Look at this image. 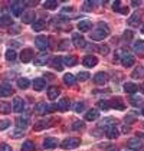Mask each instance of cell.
I'll return each instance as SVG.
<instances>
[{
  "label": "cell",
  "instance_id": "obj_1",
  "mask_svg": "<svg viewBox=\"0 0 144 151\" xmlns=\"http://www.w3.org/2000/svg\"><path fill=\"white\" fill-rule=\"evenodd\" d=\"M108 35H109V29H108L107 24L98 23L96 29L95 30H92L89 36H91V39H92V40H104Z\"/></svg>",
  "mask_w": 144,
  "mask_h": 151
},
{
  "label": "cell",
  "instance_id": "obj_2",
  "mask_svg": "<svg viewBox=\"0 0 144 151\" xmlns=\"http://www.w3.org/2000/svg\"><path fill=\"white\" fill-rule=\"evenodd\" d=\"M79 144H81V139H79V138L69 137V138H65L63 141H62L60 147H62L63 150H72V148H76V147H79Z\"/></svg>",
  "mask_w": 144,
  "mask_h": 151
},
{
  "label": "cell",
  "instance_id": "obj_3",
  "mask_svg": "<svg viewBox=\"0 0 144 151\" xmlns=\"http://www.w3.org/2000/svg\"><path fill=\"white\" fill-rule=\"evenodd\" d=\"M52 109H56V105H55V106H50V105L46 104V102H39V104L35 105V112L39 114V115H46Z\"/></svg>",
  "mask_w": 144,
  "mask_h": 151
},
{
  "label": "cell",
  "instance_id": "obj_4",
  "mask_svg": "<svg viewBox=\"0 0 144 151\" xmlns=\"http://www.w3.org/2000/svg\"><path fill=\"white\" fill-rule=\"evenodd\" d=\"M50 39H49L48 36H43V35H39V36H36V39H35V43H36V46L39 47L40 50H45V49H48L49 46H50Z\"/></svg>",
  "mask_w": 144,
  "mask_h": 151
},
{
  "label": "cell",
  "instance_id": "obj_5",
  "mask_svg": "<svg viewBox=\"0 0 144 151\" xmlns=\"http://www.w3.org/2000/svg\"><path fill=\"white\" fill-rule=\"evenodd\" d=\"M127 148L128 150H132V151H140L143 148V141L138 138V137H135V138H131L127 141Z\"/></svg>",
  "mask_w": 144,
  "mask_h": 151
},
{
  "label": "cell",
  "instance_id": "obj_6",
  "mask_svg": "<svg viewBox=\"0 0 144 151\" xmlns=\"http://www.w3.org/2000/svg\"><path fill=\"white\" fill-rule=\"evenodd\" d=\"M16 125H17V128H20V129H24V128L29 127V124H30V118H29V115H19L17 118H16Z\"/></svg>",
  "mask_w": 144,
  "mask_h": 151
},
{
  "label": "cell",
  "instance_id": "obj_7",
  "mask_svg": "<svg viewBox=\"0 0 144 151\" xmlns=\"http://www.w3.org/2000/svg\"><path fill=\"white\" fill-rule=\"evenodd\" d=\"M24 6H26V3L24 1H13L12 3V13L14 16H22V13H23V9Z\"/></svg>",
  "mask_w": 144,
  "mask_h": 151
},
{
  "label": "cell",
  "instance_id": "obj_8",
  "mask_svg": "<svg viewBox=\"0 0 144 151\" xmlns=\"http://www.w3.org/2000/svg\"><path fill=\"white\" fill-rule=\"evenodd\" d=\"M120 60H121V63H122V66H132V65H134V62H135V58L132 56L130 52H127V50H125V52H124V55L121 56Z\"/></svg>",
  "mask_w": 144,
  "mask_h": 151
},
{
  "label": "cell",
  "instance_id": "obj_9",
  "mask_svg": "<svg viewBox=\"0 0 144 151\" xmlns=\"http://www.w3.org/2000/svg\"><path fill=\"white\" fill-rule=\"evenodd\" d=\"M14 89L12 88V85L9 83H1L0 85V98H6V96H10L13 95Z\"/></svg>",
  "mask_w": 144,
  "mask_h": 151
},
{
  "label": "cell",
  "instance_id": "obj_10",
  "mask_svg": "<svg viewBox=\"0 0 144 151\" xmlns=\"http://www.w3.org/2000/svg\"><path fill=\"white\" fill-rule=\"evenodd\" d=\"M48 59H49V53H48V52H40V53H37V55H36L35 65H37V66H43V65H46Z\"/></svg>",
  "mask_w": 144,
  "mask_h": 151
},
{
  "label": "cell",
  "instance_id": "obj_11",
  "mask_svg": "<svg viewBox=\"0 0 144 151\" xmlns=\"http://www.w3.org/2000/svg\"><path fill=\"white\" fill-rule=\"evenodd\" d=\"M82 63H84V66H86V68H94L96 63H98V59L94 55H86L82 59Z\"/></svg>",
  "mask_w": 144,
  "mask_h": 151
},
{
  "label": "cell",
  "instance_id": "obj_12",
  "mask_svg": "<svg viewBox=\"0 0 144 151\" xmlns=\"http://www.w3.org/2000/svg\"><path fill=\"white\" fill-rule=\"evenodd\" d=\"M23 108H24V101L20 98V96H16V98L13 99L12 109L14 112H20V111H23Z\"/></svg>",
  "mask_w": 144,
  "mask_h": 151
},
{
  "label": "cell",
  "instance_id": "obj_13",
  "mask_svg": "<svg viewBox=\"0 0 144 151\" xmlns=\"http://www.w3.org/2000/svg\"><path fill=\"white\" fill-rule=\"evenodd\" d=\"M32 59H33V50H32V49H23V50L20 52V60H22L23 63L30 62Z\"/></svg>",
  "mask_w": 144,
  "mask_h": 151
},
{
  "label": "cell",
  "instance_id": "obj_14",
  "mask_svg": "<svg viewBox=\"0 0 144 151\" xmlns=\"http://www.w3.org/2000/svg\"><path fill=\"white\" fill-rule=\"evenodd\" d=\"M52 121L53 119H50V118H48V119H40L39 122H36L35 127H33V129L35 131H40V129H45V128H48L52 125Z\"/></svg>",
  "mask_w": 144,
  "mask_h": 151
},
{
  "label": "cell",
  "instance_id": "obj_15",
  "mask_svg": "<svg viewBox=\"0 0 144 151\" xmlns=\"http://www.w3.org/2000/svg\"><path fill=\"white\" fill-rule=\"evenodd\" d=\"M94 82L96 85H104V83L108 82V75L105 72H98V73L94 75Z\"/></svg>",
  "mask_w": 144,
  "mask_h": 151
},
{
  "label": "cell",
  "instance_id": "obj_16",
  "mask_svg": "<svg viewBox=\"0 0 144 151\" xmlns=\"http://www.w3.org/2000/svg\"><path fill=\"white\" fill-rule=\"evenodd\" d=\"M43 147H45L46 150H53V148H56V147H58V139L53 138V137H46L45 141H43Z\"/></svg>",
  "mask_w": 144,
  "mask_h": 151
},
{
  "label": "cell",
  "instance_id": "obj_17",
  "mask_svg": "<svg viewBox=\"0 0 144 151\" xmlns=\"http://www.w3.org/2000/svg\"><path fill=\"white\" fill-rule=\"evenodd\" d=\"M72 43L76 47H85V39L81 33H73L72 35Z\"/></svg>",
  "mask_w": 144,
  "mask_h": 151
},
{
  "label": "cell",
  "instance_id": "obj_18",
  "mask_svg": "<svg viewBox=\"0 0 144 151\" xmlns=\"http://www.w3.org/2000/svg\"><path fill=\"white\" fill-rule=\"evenodd\" d=\"M22 22L23 23H33L35 22V12L33 10H26L22 13Z\"/></svg>",
  "mask_w": 144,
  "mask_h": 151
},
{
  "label": "cell",
  "instance_id": "obj_19",
  "mask_svg": "<svg viewBox=\"0 0 144 151\" xmlns=\"http://www.w3.org/2000/svg\"><path fill=\"white\" fill-rule=\"evenodd\" d=\"M109 106H111V108H117V109H124V108H125L124 101L121 99L120 96H117V98H112V99L109 101Z\"/></svg>",
  "mask_w": 144,
  "mask_h": 151
},
{
  "label": "cell",
  "instance_id": "obj_20",
  "mask_svg": "<svg viewBox=\"0 0 144 151\" xmlns=\"http://www.w3.org/2000/svg\"><path fill=\"white\" fill-rule=\"evenodd\" d=\"M69 106H71V102H69L68 98H60L59 101H58V104H56V108L59 111H68Z\"/></svg>",
  "mask_w": 144,
  "mask_h": 151
},
{
  "label": "cell",
  "instance_id": "obj_21",
  "mask_svg": "<svg viewBox=\"0 0 144 151\" xmlns=\"http://www.w3.org/2000/svg\"><path fill=\"white\" fill-rule=\"evenodd\" d=\"M105 135H107V138H109V139H115V138H118L120 131L117 129V127H109L105 129Z\"/></svg>",
  "mask_w": 144,
  "mask_h": 151
},
{
  "label": "cell",
  "instance_id": "obj_22",
  "mask_svg": "<svg viewBox=\"0 0 144 151\" xmlns=\"http://www.w3.org/2000/svg\"><path fill=\"white\" fill-rule=\"evenodd\" d=\"M45 86H46V81L43 78H36L35 81H33V89L37 91V92L39 91H43Z\"/></svg>",
  "mask_w": 144,
  "mask_h": 151
},
{
  "label": "cell",
  "instance_id": "obj_23",
  "mask_svg": "<svg viewBox=\"0 0 144 151\" xmlns=\"http://www.w3.org/2000/svg\"><path fill=\"white\" fill-rule=\"evenodd\" d=\"M115 124H117V119H114V118H104L102 121H101V124H99V128H109V127H115Z\"/></svg>",
  "mask_w": 144,
  "mask_h": 151
},
{
  "label": "cell",
  "instance_id": "obj_24",
  "mask_svg": "<svg viewBox=\"0 0 144 151\" xmlns=\"http://www.w3.org/2000/svg\"><path fill=\"white\" fill-rule=\"evenodd\" d=\"M59 93H60V89L58 86H50L48 89V98L50 101H53V99H56L59 96Z\"/></svg>",
  "mask_w": 144,
  "mask_h": 151
},
{
  "label": "cell",
  "instance_id": "obj_25",
  "mask_svg": "<svg viewBox=\"0 0 144 151\" xmlns=\"http://www.w3.org/2000/svg\"><path fill=\"white\" fill-rule=\"evenodd\" d=\"M91 27H92V23H91L89 20H81V22L78 23V29H79V32H89V30H91Z\"/></svg>",
  "mask_w": 144,
  "mask_h": 151
},
{
  "label": "cell",
  "instance_id": "obj_26",
  "mask_svg": "<svg viewBox=\"0 0 144 151\" xmlns=\"http://www.w3.org/2000/svg\"><path fill=\"white\" fill-rule=\"evenodd\" d=\"M140 19H141V14H140L138 12H135V13H134V14L131 16V17L128 19V24L135 27V26H138V24H140V22H141Z\"/></svg>",
  "mask_w": 144,
  "mask_h": 151
},
{
  "label": "cell",
  "instance_id": "obj_27",
  "mask_svg": "<svg viewBox=\"0 0 144 151\" xmlns=\"http://www.w3.org/2000/svg\"><path fill=\"white\" fill-rule=\"evenodd\" d=\"M62 62H63L66 66H75L76 62H78V59H76L75 55H68V56H65V58L62 59Z\"/></svg>",
  "mask_w": 144,
  "mask_h": 151
},
{
  "label": "cell",
  "instance_id": "obj_28",
  "mask_svg": "<svg viewBox=\"0 0 144 151\" xmlns=\"http://www.w3.org/2000/svg\"><path fill=\"white\" fill-rule=\"evenodd\" d=\"M46 27V22L45 20H35L33 23H32V29L35 30V32H40V30H43Z\"/></svg>",
  "mask_w": 144,
  "mask_h": 151
},
{
  "label": "cell",
  "instance_id": "obj_29",
  "mask_svg": "<svg viewBox=\"0 0 144 151\" xmlns=\"http://www.w3.org/2000/svg\"><path fill=\"white\" fill-rule=\"evenodd\" d=\"M137 89H138V86L135 85V83H132V82H127V83H124V91L127 93H135L137 92Z\"/></svg>",
  "mask_w": 144,
  "mask_h": 151
},
{
  "label": "cell",
  "instance_id": "obj_30",
  "mask_svg": "<svg viewBox=\"0 0 144 151\" xmlns=\"http://www.w3.org/2000/svg\"><path fill=\"white\" fill-rule=\"evenodd\" d=\"M0 112L1 114H10L12 112V105L6 101H0Z\"/></svg>",
  "mask_w": 144,
  "mask_h": 151
},
{
  "label": "cell",
  "instance_id": "obj_31",
  "mask_svg": "<svg viewBox=\"0 0 144 151\" xmlns=\"http://www.w3.org/2000/svg\"><path fill=\"white\" fill-rule=\"evenodd\" d=\"M98 116H99V112H98L96 109H89V111L85 114V119H86V121H95Z\"/></svg>",
  "mask_w": 144,
  "mask_h": 151
},
{
  "label": "cell",
  "instance_id": "obj_32",
  "mask_svg": "<svg viewBox=\"0 0 144 151\" xmlns=\"http://www.w3.org/2000/svg\"><path fill=\"white\" fill-rule=\"evenodd\" d=\"M52 66L55 68L56 70H63V62H62V59L60 58H55L52 59Z\"/></svg>",
  "mask_w": 144,
  "mask_h": 151
},
{
  "label": "cell",
  "instance_id": "obj_33",
  "mask_svg": "<svg viewBox=\"0 0 144 151\" xmlns=\"http://www.w3.org/2000/svg\"><path fill=\"white\" fill-rule=\"evenodd\" d=\"M43 7L48 9V10H55L58 7V1L55 0H48V1H43Z\"/></svg>",
  "mask_w": 144,
  "mask_h": 151
},
{
  "label": "cell",
  "instance_id": "obj_34",
  "mask_svg": "<svg viewBox=\"0 0 144 151\" xmlns=\"http://www.w3.org/2000/svg\"><path fill=\"white\" fill-rule=\"evenodd\" d=\"M75 81H76V78H75L73 75H71V73H66V75L63 76V82H65V85H68V86H72V85L75 83Z\"/></svg>",
  "mask_w": 144,
  "mask_h": 151
},
{
  "label": "cell",
  "instance_id": "obj_35",
  "mask_svg": "<svg viewBox=\"0 0 144 151\" xmlns=\"http://www.w3.org/2000/svg\"><path fill=\"white\" fill-rule=\"evenodd\" d=\"M36 145L33 141H24L23 145H22V150L23 151H35Z\"/></svg>",
  "mask_w": 144,
  "mask_h": 151
},
{
  "label": "cell",
  "instance_id": "obj_36",
  "mask_svg": "<svg viewBox=\"0 0 144 151\" xmlns=\"http://www.w3.org/2000/svg\"><path fill=\"white\" fill-rule=\"evenodd\" d=\"M29 85H30V81H29L27 78H20V79H17V86H19L20 89H26Z\"/></svg>",
  "mask_w": 144,
  "mask_h": 151
},
{
  "label": "cell",
  "instance_id": "obj_37",
  "mask_svg": "<svg viewBox=\"0 0 144 151\" xmlns=\"http://www.w3.org/2000/svg\"><path fill=\"white\" fill-rule=\"evenodd\" d=\"M12 23H13V20L10 16H1L0 17V26H10Z\"/></svg>",
  "mask_w": 144,
  "mask_h": 151
},
{
  "label": "cell",
  "instance_id": "obj_38",
  "mask_svg": "<svg viewBox=\"0 0 144 151\" xmlns=\"http://www.w3.org/2000/svg\"><path fill=\"white\" fill-rule=\"evenodd\" d=\"M132 47H134V50H135L137 53H143L144 52V40H138V42H135Z\"/></svg>",
  "mask_w": 144,
  "mask_h": 151
},
{
  "label": "cell",
  "instance_id": "obj_39",
  "mask_svg": "<svg viewBox=\"0 0 144 151\" xmlns=\"http://www.w3.org/2000/svg\"><path fill=\"white\" fill-rule=\"evenodd\" d=\"M141 102H143L141 96H131V98H130V104H131L132 106H138V105H141Z\"/></svg>",
  "mask_w": 144,
  "mask_h": 151
},
{
  "label": "cell",
  "instance_id": "obj_40",
  "mask_svg": "<svg viewBox=\"0 0 144 151\" xmlns=\"http://www.w3.org/2000/svg\"><path fill=\"white\" fill-rule=\"evenodd\" d=\"M94 6H95V3H94V1H89V0H88V1H85V3H84L82 9H84L85 12H91V10L94 9Z\"/></svg>",
  "mask_w": 144,
  "mask_h": 151
},
{
  "label": "cell",
  "instance_id": "obj_41",
  "mask_svg": "<svg viewBox=\"0 0 144 151\" xmlns=\"http://www.w3.org/2000/svg\"><path fill=\"white\" fill-rule=\"evenodd\" d=\"M16 56H17V55H16V52H14L13 49L6 50V59H7V60H14V59H16Z\"/></svg>",
  "mask_w": 144,
  "mask_h": 151
},
{
  "label": "cell",
  "instance_id": "obj_42",
  "mask_svg": "<svg viewBox=\"0 0 144 151\" xmlns=\"http://www.w3.org/2000/svg\"><path fill=\"white\" fill-rule=\"evenodd\" d=\"M22 135H24V131L23 129H20V128H17V129H14V131H13L10 137H12V138H20Z\"/></svg>",
  "mask_w": 144,
  "mask_h": 151
},
{
  "label": "cell",
  "instance_id": "obj_43",
  "mask_svg": "<svg viewBox=\"0 0 144 151\" xmlns=\"http://www.w3.org/2000/svg\"><path fill=\"white\" fill-rule=\"evenodd\" d=\"M98 106L101 108V109H104V111H108L111 106H109V101H99L98 102Z\"/></svg>",
  "mask_w": 144,
  "mask_h": 151
},
{
  "label": "cell",
  "instance_id": "obj_44",
  "mask_svg": "<svg viewBox=\"0 0 144 151\" xmlns=\"http://www.w3.org/2000/svg\"><path fill=\"white\" fill-rule=\"evenodd\" d=\"M144 73H143V69L141 68H137V69L132 72V78H135V79H138V78H143Z\"/></svg>",
  "mask_w": 144,
  "mask_h": 151
},
{
  "label": "cell",
  "instance_id": "obj_45",
  "mask_svg": "<svg viewBox=\"0 0 144 151\" xmlns=\"http://www.w3.org/2000/svg\"><path fill=\"white\" fill-rule=\"evenodd\" d=\"M88 78H91L88 72H79V73H78V78H76V79H78V81H82V82H84V81H86Z\"/></svg>",
  "mask_w": 144,
  "mask_h": 151
},
{
  "label": "cell",
  "instance_id": "obj_46",
  "mask_svg": "<svg viewBox=\"0 0 144 151\" xmlns=\"http://www.w3.org/2000/svg\"><path fill=\"white\" fill-rule=\"evenodd\" d=\"M96 50H98L99 53H102V55H107L108 52H109V47H108L107 45H101V46L96 47Z\"/></svg>",
  "mask_w": 144,
  "mask_h": 151
},
{
  "label": "cell",
  "instance_id": "obj_47",
  "mask_svg": "<svg viewBox=\"0 0 144 151\" xmlns=\"http://www.w3.org/2000/svg\"><path fill=\"white\" fill-rule=\"evenodd\" d=\"M73 109H75L76 112H81V111L85 109V104L84 102H76V104L73 105Z\"/></svg>",
  "mask_w": 144,
  "mask_h": 151
},
{
  "label": "cell",
  "instance_id": "obj_48",
  "mask_svg": "<svg viewBox=\"0 0 144 151\" xmlns=\"http://www.w3.org/2000/svg\"><path fill=\"white\" fill-rule=\"evenodd\" d=\"M9 125H10V122H9L7 119H1V121H0V131H1V129L9 128Z\"/></svg>",
  "mask_w": 144,
  "mask_h": 151
},
{
  "label": "cell",
  "instance_id": "obj_49",
  "mask_svg": "<svg viewBox=\"0 0 144 151\" xmlns=\"http://www.w3.org/2000/svg\"><path fill=\"white\" fill-rule=\"evenodd\" d=\"M72 128H73V129H82V128H84V122H82V121H75Z\"/></svg>",
  "mask_w": 144,
  "mask_h": 151
},
{
  "label": "cell",
  "instance_id": "obj_50",
  "mask_svg": "<svg viewBox=\"0 0 144 151\" xmlns=\"http://www.w3.org/2000/svg\"><path fill=\"white\" fill-rule=\"evenodd\" d=\"M0 151H12V147L6 142H1L0 144Z\"/></svg>",
  "mask_w": 144,
  "mask_h": 151
},
{
  "label": "cell",
  "instance_id": "obj_51",
  "mask_svg": "<svg viewBox=\"0 0 144 151\" xmlns=\"http://www.w3.org/2000/svg\"><path fill=\"white\" fill-rule=\"evenodd\" d=\"M124 52H125V49H117V52H115V59H121V56L124 55Z\"/></svg>",
  "mask_w": 144,
  "mask_h": 151
},
{
  "label": "cell",
  "instance_id": "obj_52",
  "mask_svg": "<svg viewBox=\"0 0 144 151\" xmlns=\"http://www.w3.org/2000/svg\"><path fill=\"white\" fill-rule=\"evenodd\" d=\"M120 4H121V1H115V3L112 4V7H114L115 12H120Z\"/></svg>",
  "mask_w": 144,
  "mask_h": 151
},
{
  "label": "cell",
  "instance_id": "obj_53",
  "mask_svg": "<svg viewBox=\"0 0 144 151\" xmlns=\"http://www.w3.org/2000/svg\"><path fill=\"white\" fill-rule=\"evenodd\" d=\"M122 131H124V132H128V131H130V127H127V125H125V127L122 128Z\"/></svg>",
  "mask_w": 144,
  "mask_h": 151
},
{
  "label": "cell",
  "instance_id": "obj_54",
  "mask_svg": "<svg viewBox=\"0 0 144 151\" xmlns=\"http://www.w3.org/2000/svg\"><path fill=\"white\" fill-rule=\"evenodd\" d=\"M124 36H125V37H127V39H131V33H127V32H125V35H124Z\"/></svg>",
  "mask_w": 144,
  "mask_h": 151
},
{
  "label": "cell",
  "instance_id": "obj_55",
  "mask_svg": "<svg viewBox=\"0 0 144 151\" xmlns=\"http://www.w3.org/2000/svg\"><path fill=\"white\" fill-rule=\"evenodd\" d=\"M132 6H140V1H132Z\"/></svg>",
  "mask_w": 144,
  "mask_h": 151
},
{
  "label": "cell",
  "instance_id": "obj_56",
  "mask_svg": "<svg viewBox=\"0 0 144 151\" xmlns=\"http://www.w3.org/2000/svg\"><path fill=\"white\" fill-rule=\"evenodd\" d=\"M140 89H141V92L144 93V82H143V83H141V86H140Z\"/></svg>",
  "mask_w": 144,
  "mask_h": 151
},
{
  "label": "cell",
  "instance_id": "obj_57",
  "mask_svg": "<svg viewBox=\"0 0 144 151\" xmlns=\"http://www.w3.org/2000/svg\"><path fill=\"white\" fill-rule=\"evenodd\" d=\"M141 33H144V26H143V27H141Z\"/></svg>",
  "mask_w": 144,
  "mask_h": 151
},
{
  "label": "cell",
  "instance_id": "obj_58",
  "mask_svg": "<svg viewBox=\"0 0 144 151\" xmlns=\"http://www.w3.org/2000/svg\"><path fill=\"white\" fill-rule=\"evenodd\" d=\"M143 115H144V108H143Z\"/></svg>",
  "mask_w": 144,
  "mask_h": 151
}]
</instances>
